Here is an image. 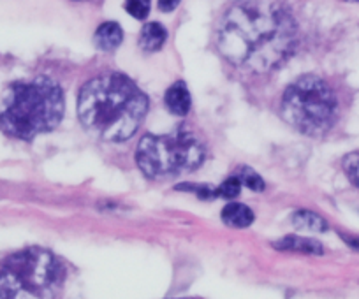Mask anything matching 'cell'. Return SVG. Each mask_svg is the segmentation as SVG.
<instances>
[{"mask_svg":"<svg viewBox=\"0 0 359 299\" xmlns=\"http://www.w3.org/2000/svg\"><path fill=\"white\" fill-rule=\"evenodd\" d=\"M217 44L236 67L273 71L294 50L296 22L280 0H238L220 22Z\"/></svg>","mask_w":359,"mask_h":299,"instance_id":"1","label":"cell"},{"mask_svg":"<svg viewBox=\"0 0 359 299\" xmlns=\"http://www.w3.org/2000/svg\"><path fill=\"white\" fill-rule=\"evenodd\" d=\"M148 111V97L123 74L86 81L78 95V118L86 132L109 143L130 139Z\"/></svg>","mask_w":359,"mask_h":299,"instance_id":"2","label":"cell"},{"mask_svg":"<svg viewBox=\"0 0 359 299\" xmlns=\"http://www.w3.org/2000/svg\"><path fill=\"white\" fill-rule=\"evenodd\" d=\"M64 115L62 88L50 78L18 81L9 92L8 106L0 115V129L16 139L30 141L50 132Z\"/></svg>","mask_w":359,"mask_h":299,"instance_id":"3","label":"cell"},{"mask_svg":"<svg viewBox=\"0 0 359 299\" xmlns=\"http://www.w3.org/2000/svg\"><path fill=\"white\" fill-rule=\"evenodd\" d=\"M205 160V146L189 130L172 134H147L136 150V164L155 180L175 178L198 169Z\"/></svg>","mask_w":359,"mask_h":299,"instance_id":"4","label":"cell"},{"mask_svg":"<svg viewBox=\"0 0 359 299\" xmlns=\"http://www.w3.org/2000/svg\"><path fill=\"white\" fill-rule=\"evenodd\" d=\"M62 267L51 252L27 249L6 260L0 271V299H53Z\"/></svg>","mask_w":359,"mask_h":299,"instance_id":"5","label":"cell"},{"mask_svg":"<svg viewBox=\"0 0 359 299\" xmlns=\"http://www.w3.org/2000/svg\"><path fill=\"white\" fill-rule=\"evenodd\" d=\"M338 101L333 88L317 76H302L291 83L282 99V116L305 136H323L337 120Z\"/></svg>","mask_w":359,"mask_h":299,"instance_id":"6","label":"cell"},{"mask_svg":"<svg viewBox=\"0 0 359 299\" xmlns=\"http://www.w3.org/2000/svg\"><path fill=\"white\" fill-rule=\"evenodd\" d=\"M165 108L176 116H185L189 111H191L192 99L191 94H189V88L184 81H176L171 87L168 88L164 95Z\"/></svg>","mask_w":359,"mask_h":299,"instance_id":"7","label":"cell"},{"mask_svg":"<svg viewBox=\"0 0 359 299\" xmlns=\"http://www.w3.org/2000/svg\"><path fill=\"white\" fill-rule=\"evenodd\" d=\"M123 30L116 22H106L95 30L94 43L101 51H115L122 44Z\"/></svg>","mask_w":359,"mask_h":299,"instance_id":"8","label":"cell"},{"mask_svg":"<svg viewBox=\"0 0 359 299\" xmlns=\"http://www.w3.org/2000/svg\"><path fill=\"white\" fill-rule=\"evenodd\" d=\"M165 39H168V30L158 22H150L141 30L140 46L141 50L148 51V53H154V51H158L164 46Z\"/></svg>","mask_w":359,"mask_h":299,"instance_id":"9","label":"cell"},{"mask_svg":"<svg viewBox=\"0 0 359 299\" xmlns=\"http://www.w3.org/2000/svg\"><path fill=\"white\" fill-rule=\"evenodd\" d=\"M222 220L231 228H248L254 222V211L241 202H231L222 209Z\"/></svg>","mask_w":359,"mask_h":299,"instance_id":"10","label":"cell"},{"mask_svg":"<svg viewBox=\"0 0 359 299\" xmlns=\"http://www.w3.org/2000/svg\"><path fill=\"white\" fill-rule=\"evenodd\" d=\"M292 225H294L298 231H306V232H324L327 229L326 220L320 215L313 211H306V209H299L294 215L291 216Z\"/></svg>","mask_w":359,"mask_h":299,"instance_id":"11","label":"cell"},{"mask_svg":"<svg viewBox=\"0 0 359 299\" xmlns=\"http://www.w3.org/2000/svg\"><path fill=\"white\" fill-rule=\"evenodd\" d=\"M278 250H289V252H302V253H323V245L316 239L303 238V236H287L275 243Z\"/></svg>","mask_w":359,"mask_h":299,"instance_id":"12","label":"cell"},{"mask_svg":"<svg viewBox=\"0 0 359 299\" xmlns=\"http://www.w3.org/2000/svg\"><path fill=\"white\" fill-rule=\"evenodd\" d=\"M236 176L240 178L241 185L248 187L250 190L261 192L262 188H264V181H262L261 176H259L254 169H250V167H241V169L238 171Z\"/></svg>","mask_w":359,"mask_h":299,"instance_id":"13","label":"cell"},{"mask_svg":"<svg viewBox=\"0 0 359 299\" xmlns=\"http://www.w3.org/2000/svg\"><path fill=\"white\" fill-rule=\"evenodd\" d=\"M241 190V181L238 176H229L219 188L215 190L217 197H224V199H233L240 194Z\"/></svg>","mask_w":359,"mask_h":299,"instance_id":"14","label":"cell"},{"mask_svg":"<svg viewBox=\"0 0 359 299\" xmlns=\"http://www.w3.org/2000/svg\"><path fill=\"white\" fill-rule=\"evenodd\" d=\"M151 0H126V9L136 20H144L150 13Z\"/></svg>","mask_w":359,"mask_h":299,"instance_id":"15","label":"cell"},{"mask_svg":"<svg viewBox=\"0 0 359 299\" xmlns=\"http://www.w3.org/2000/svg\"><path fill=\"white\" fill-rule=\"evenodd\" d=\"M341 166H344V171L348 176V180L359 187V152L348 153V155L341 160Z\"/></svg>","mask_w":359,"mask_h":299,"instance_id":"16","label":"cell"},{"mask_svg":"<svg viewBox=\"0 0 359 299\" xmlns=\"http://www.w3.org/2000/svg\"><path fill=\"white\" fill-rule=\"evenodd\" d=\"M182 0H158V9L162 13H171L178 8V4Z\"/></svg>","mask_w":359,"mask_h":299,"instance_id":"17","label":"cell"},{"mask_svg":"<svg viewBox=\"0 0 359 299\" xmlns=\"http://www.w3.org/2000/svg\"><path fill=\"white\" fill-rule=\"evenodd\" d=\"M351 245L354 246V250H358L359 252V242H351Z\"/></svg>","mask_w":359,"mask_h":299,"instance_id":"18","label":"cell"},{"mask_svg":"<svg viewBox=\"0 0 359 299\" xmlns=\"http://www.w3.org/2000/svg\"><path fill=\"white\" fill-rule=\"evenodd\" d=\"M355 2H359V0H355Z\"/></svg>","mask_w":359,"mask_h":299,"instance_id":"19","label":"cell"},{"mask_svg":"<svg viewBox=\"0 0 359 299\" xmlns=\"http://www.w3.org/2000/svg\"><path fill=\"white\" fill-rule=\"evenodd\" d=\"M78 2H79V0H78Z\"/></svg>","mask_w":359,"mask_h":299,"instance_id":"20","label":"cell"}]
</instances>
